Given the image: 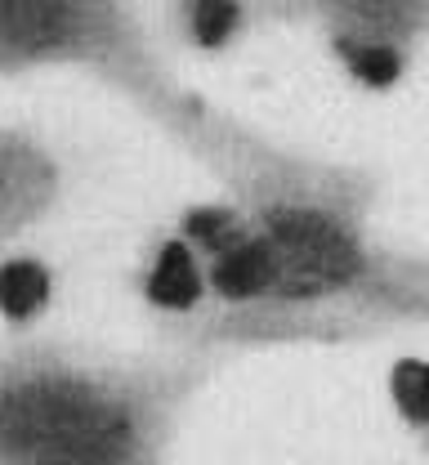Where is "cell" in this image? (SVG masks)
<instances>
[{"instance_id":"obj_1","label":"cell","mask_w":429,"mask_h":465,"mask_svg":"<svg viewBox=\"0 0 429 465\" xmlns=\"http://www.w3.org/2000/svg\"><path fill=\"white\" fill-rule=\"evenodd\" d=\"M184 153L219 174L273 264V295L229 345H300L429 322V260L375 232V179L259 134L210 104Z\"/></svg>"},{"instance_id":"obj_2","label":"cell","mask_w":429,"mask_h":465,"mask_svg":"<svg viewBox=\"0 0 429 465\" xmlns=\"http://www.w3.org/2000/svg\"><path fill=\"white\" fill-rule=\"evenodd\" d=\"M215 353L9 336L0 345V465H161Z\"/></svg>"},{"instance_id":"obj_3","label":"cell","mask_w":429,"mask_h":465,"mask_svg":"<svg viewBox=\"0 0 429 465\" xmlns=\"http://www.w3.org/2000/svg\"><path fill=\"white\" fill-rule=\"evenodd\" d=\"M85 76L184 148L210 99L157 50L139 0H0V81Z\"/></svg>"},{"instance_id":"obj_4","label":"cell","mask_w":429,"mask_h":465,"mask_svg":"<svg viewBox=\"0 0 429 465\" xmlns=\"http://www.w3.org/2000/svg\"><path fill=\"white\" fill-rule=\"evenodd\" d=\"M255 27H313L322 41L429 45V0H250Z\"/></svg>"},{"instance_id":"obj_5","label":"cell","mask_w":429,"mask_h":465,"mask_svg":"<svg viewBox=\"0 0 429 465\" xmlns=\"http://www.w3.org/2000/svg\"><path fill=\"white\" fill-rule=\"evenodd\" d=\"M67 197V166L59 148L32 125L0 121V251L23 246L54 220Z\"/></svg>"},{"instance_id":"obj_6","label":"cell","mask_w":429,"mask_h":465,"mask_svg":"<svg viewBox=\"0 0 429 465\" xmlns=\"http://www.w3.org/2000/svg\"><path fill=\"white\" fill-rule=\"evenodd\" d=\"M130 287L143 300L148 313H157V318H166L175 327L197 322L206 313V304H210L206 260L175 229L148 242V251L139 255V269H134Z\"/></svg>"},{"instance_id":"obj_7","label":"cell","mask_w":429,"mask_h":465,"mask_svg":"<svg viewBox=\"0 0 429 465\" xmlns=\"http://www.w3.org/2000/svg\"><path fill=\"white\" fill-rule=\"evenodd\" d=\"M54 295H59V273L41 251L32 246L0 251V322L9 327V336L36 331V322L50 318Z\"/></svg>"},{"instance_id":"obj_8","label":"cell","mask_w":429,"mask_h":465,"mask_svg":"<svg viewBox=\"0 0 429 465\" xmlns=\"http://www.w3.org/2000/svg\"><path fill=\"white\" fill-rule=\"evenodd\" d=\"M171 27L192 54H229L255 32L250 0H171Z\"/></svg>"},{"instance_id":"obj_9","label":"cell","mask_w":429,"mask_h":465,"mask_svg":"<svg viewBox=\"0 0 429 465\" xmlns=\"http://www.w3.org/2000/svg\"><path fill=\"white\" fill-rule=\"evenodd\" d=\"M322 50L345 72L349 85H358L367 94L398 90L412 76L416 58H421V54H412V50H403V45H389V41H322Z\"/></svg>"},{"instance_id":"obj_10","label":"cell","mask_w":429,"mask_h":465,"mask_svg":"<svg viewBox=\"0 0 429 465\" xmlns=\"http://www.w3.org/2000/svg\"><path fill=\"white\" fill-rule=\"evenodd\" d=\"M175 232L184 237L201 260H210V255H219L224 246H233L238 237H246V232H250V220L242 215V206H238L233 197L219 193V197L188 202L184 211H180V220H175Z\"/></svg>"},{"instance_id":"obj_11","label":"cell","mask_w":429,"mask_h":465,"mask_svg":"<svg viewBox=\"0 0 429 465\" xmlns=\"http://www.w3.org/2000/svg\"><path fill=\"white\" fill-rule=\"evenodd\" d=\"M385 394L403 430L429 452V358H416V353L398 358L385 376Z\"/></svg>"}]
</instances>
